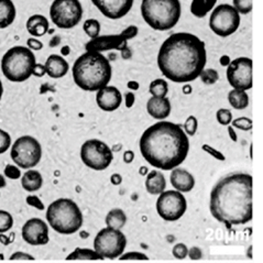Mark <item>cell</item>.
Segmentation results:
<instances>
[{"mask_svg":"<svg viewBox=\"0 0 263 263\" xmlns=\"http://www.w3.org/2000/svg\"><path fill=\"white\" fill-rule=\"evenodd\" d=\"M27 45H28V49H30L31 51H32V50L39 51V50L43 49V43L40 40H37V39H35V37L28 39Z\"/></svg>","mask_w":263,"mask_h":263,"instance_id":"obj_44","label":"cell"},{"mask_svg":"<svg viewBox=\"0 0 263 263\" xmlns=\"http://www.w3.org/2000/svg\"><path fill=\"white\" fill-rule=\"evenodd\" d=\"M135 160V152L131 150H127L125 153H123V162L127 164L133 163Z\"/></svg>","mask_w":263,"mask_h":263,"instance_id":"obj_48","label":"cell"},{"mask_svg":"<svg viewBox=\"0 0 263 263\" xmlns=\"http://www.w3.org/2000/svg\"><path fill=\"white\" fill-rule=\"evenodd\" d=\"M105 222L108 228L120 230L126 226L127 215L120 208H115L107 214Z\"/></svg>","mask_w":263,"mask_h":263,"instance_id":"obj_26","label":"cell"},{"mask_svg":"<svg viewBox=\"0 0 263 263\" xmlns=\"http://www.w3.org/2000/svg\"><path fill=\"white\" fill-rule=\"evenodd\" d=\"M187 253H189V248L186 247V245L184 243H176L172 249V254L174 256V258L180 259V260L186 258Z\"/></svg>","mask_w":263,"mask_h":263,"instance_id":"obj_39","label":"cell"},{"mask_svg":"<svg viewBox=\"0 0 263 263\" xmlns=\"http://www.w3.org/2000/svg\"><path fill=\"white\" fill-rule=\"evenodd\" d=\"M74 83L86 91H98L108 86L112 75L110 62L99 52H86L75 61L72 68Z\"/></svg>","mask_w":263,"mask_h":263,"instance_id":"obj_4","label":"cell"},{"mask_svg":"<svg viewBox=\"0 0 263 263\" xmlns=\"http://www.w3.org/2000/svg\"><path fill=\"white\" fill-rule=\"evenodd\" d=\"M6 185H7V183H6L5 176L0 174V189H4V187L6 186Z\"/></svg>","mask_w":263,"mask_h":263,"instance_id":"obj_56","label":"cell"},{"mask_svg":"<svg viewBox=\"0 0 263 263\" xmlns=\"http://www.w3.org/2000/svg\"><path fill=\"white\" fill-rule=\"evenodd\" d=\"M172 186L180 193H189L195 186V179L187 170L175 167L170 176Z\"/></svg>","mask_w":263,"mask_h":263,"instance_id":"obj_20","label":"cell"},{"mask_svg":"<svg viewBox=\"0 0 263 263\" xmlns=\"http://www.w3.org/2000/svg\"><path fill=\"white\" fill-rule=\"evenodd\" d=\"M46 220L53 230L61 235H73L79 231L84 222L81 208L73 199L59 198L46 210Z\"/></svg>","mask_w":263,"mask_h":263,"instance_id":"obj_5","label":"cell"},{"mask_svg":"<svg viewBox=\"0 0 263 263\" xmlns=\"http://www.w3.org/2000/svg\"><path fill=\"white\" fill-rule=\"evenodd\" d=\"M252 176L233 173L216 183L211 193L210 210L213 217L227 228L252 220Z\"/></svg>","mask_w":263,"mask_h":263,"instance_id":"obj_2","label":"cell"},{"mask_svg":"<svg viewBox=\"0 0 263 263\" xmlns=\"http://www.w3.org/2000/svg\"><path fill=\"white\" fill-rule=\"evenodd\" d=\"M45 73L48 74L52 79H61L67 74L69 65L67 61L58 54H51V55L46 60L45 64Z\"/></svg>","mask_w":263,"mask_h":263,"instance_id":"obj_21","label":"cell"},{"mask_svg":"<svg viewBox=\"0 0 263 263\" xmlns=\"http://www.w3.org/2000/svg\"><path fill=\"white\" fill-rule=\"evenodd\" d=\"M145 189L151 195H160L166 189V180L163 173L153 170L146 175Z\"/></svg>","mask_w":263,"mask_h":263,"instance_id":"obj_22","label":"cell"},{"mask_svg":"<svg viewBox=\"0 0 263 263\" xmlns=\"http://www.w3.org/2000/svg\"><path fill=\"white\" fill-rule=\"evenodd\" d=\"M127 86L131 90H138L139 89V83L136 82V81H130V82H128Z\"/></svg>","mask_w":263,"mask_h":263,"instance_id":"obj_52","label":"cell"},{"mask_svg":"<svg viewBox=\"0 0 263 263\" xmlns=\"http://www.w3.org/2000/svg\"><path fill=\"white\" fill-rule=\"evenodd\" d=\"M21 236L28 245L44 246L50 240L48 223L40 218H31L22 226Z\"/></svg>","mask_w":263,"mask_h":263,"instance_id":"obj_16","label":"cell"},{"mask_svg":"<svg viewBox=\"0 0 263 263\" xmlns=\"http://www.w3.org/2000/svg\"><path fill=\"white\" fill-rule=\"evenodd\" d=\"M228 134H229L230 139H231V140H233L234 142H237V141H238V136H237V134L235 133V128L229 126V127H228Z\"/></svg>","mask_w":263,"mask_h":263,"instance_id":"obj_51","label":"cell"},{"mask_svg":"<svg viewBox=\"0 0 263 263\" xmlns=\"http://www.w3.org/2000/svg\"><path fill=\"white\" fill-rule=\"evenodd\" d=\"M26 200H27V204L29 206H32V207L36 208V210H39V211H44L45 210V206L42 203V200L39 198L37 196H35V195H29L26 198Z\"/></svg>","mask_w":263,"mask_h":263,"instance_id":"obj_43","label":"cell"},{"mask_svg":"<svg viewBox=\"0 0 263 263\" xmlns=\"http://www.w3.org/2000/svg\"><path fill=\"white\" fill-rule=\"evenodd\" d=\"M0 259H4V257H3V254H0Z\"/></svg>","mask_w":263,"mask_h":263,"instance_id":"obj_60","label":"cell"},{"mask_svg":"<svg viewBox=\"0 0 263 263\" xmlns=\"http://www.w3.org/2000/svg\"><path fill=\"white\" fill-rule=\"evenodd\" d=\"M0 241H2L4 245H8V243H10L11 240H9L8 237H6L4 234H0Z\"/></svg>","mask_w":263,"mask_h":263,"instance_id":"obj_55","label":"cell"},{"mask_svg":"<svg viewBox=\"0 0 263 263\" xmlns=\"http://www.w3.org/2000/svg\"><path fill=\"white\" fill-rule=\"evenodd\" d=\"M83 29L85 31V33H86L92 40V39L99 36V33H100V23L96 19H87L86 21L84 22Z\"/></svg>","mask_w":263,"mask_h":263,"instance_id":"obj_31","label":"cell"},{"mask_svg":"<svg viewBox=\"0 0 263 263\" xmlns=\"http://www.w3.org/2000/svg\"><path fill=\"white\" fill-rule=\"evenodd\" d=\"M157 212L165 221L181 219L187 211L186 198L177 191H164L157 199Z\"/></svg>","mask_w":263,"mask_h":263,"instance_id":"obj_14","label":"cell"},{"mask_svg":"<svg viewBox=\"0 0 263 263\" xmlns=\"http://www.w3.org/2000/svg\"><path fill=\"white\" fill-rule=\"evenodd\" d=\"M220 64L222 65V66H228L229 64H230V58L228 57V55H222L221 58H220Z\"/></svg>","mask_w":263,"mask_h":263,"instance_id":"obj_53","label":"cell"},{"mask_svg":"<svg viewBox=\"0 0 263 263\" xmlns=\"http://www.w3.org/2000/svg\"><path fill=\"white\" fill-rule=\"evenodd\" d=\"M3 94H4V86H3V83H2V80H0V100H2Z\"/></svg>","mask_w":263,"mask_h":263,"instance_id":"obj_59","label":"cell"},{"mask_svg":"<svg viewBox=\"0 0 263 263\" xmlns=\"http://www.w3.org/2000/svg\"><path fill=\"white\" fill-rule=\"evenodd\" d=\"M110 182L112 185H120L122 183V176L119 174V173H114L111 176H110Z\"/></svg>","mask_w":263,"mask_h":263,"instance_id":"obj_50","label":"cell"},{"mask_svg":"<svg viewBox=\"0 0 263 263\" xmlns=\"http://www.w3.org/2000/svg\"><path fill=\"white\" fill-rule=\"evenodd\" d=\"M81 160L87 167L95 171H104L114 160L112 150L104 141L90 139L81 148Z\"/></svg>","mask_w":263,"mask_h":263,"instance_id":"obj_12","label":"cell"},{"mask_svg":"<svg viewBox=\"0 0 263 263\" xmlns=\"http://www.w3.org/2000/svg\"><path fill=\"white\" fill-rule=\"evenodd\" d=\"M96 102L100 109L111 112L117 110L120 107L122 103V95L117 87L108 85V86L97 91Z\"/></svg>","mask_w":263,"mask_h":263,"instance_id":"obj_18","label":"cell"},{"mask_svg":"<svg viewBox=\"0 0 263 263\" xmlns=\"http://www.w3.org/2000/svg\"><path fill=\"white\" fill-rule=\"evenodd\" d=\"M231 125H233V128H237L239 130L250 131L252 129L253 122L248 117H239L237 119H233V121H231Z\"/></svg>","mask_w":263,"mask_h":263,"instance_id":"obj_35","label":"cell"},{"mask_svg":"<svg viewBox=\"0 0 263 263\" xmlns=\"http://www.w3.org/2000/svg\"><path fill=\"white\" fill-rule=\"evenodd\" d=\"M135 0H91L97 9L106 18L117 20L125 17L131 10Z\"/></svg>","mask_w":263,"mask_h":263,"instance_id":"obj_17","label":"cell"},{"mask_svg":"<svg viewBox=\"0 0 263 263\" xmlns=\"http://www.w3.org/2000/svg\"><path fill=\"white\" fill-rule=\"evenodd\" d=\"M62 54H63V55H67V54H69V46H64V48L62 49Z\"/></svg>","mask_w":263,"mask_h":263,"instance_id":"obj_58","label":"cell"},{"mask_svg":"<svg viewBox=\"0 0 263 263\" xmlns=\"http://www.w3.org/2000/svg\"><path fill=\"white\" fill-rule=\"evenodd\" d=\"M180 0H142L141 15L146 25L157 31L173 29L181 19Z\"/></svg>","mask_w":263,"mask_h":263,"instance_id":"obj_6","label":"cell"},{"mask_svg":"<svg viewBox=\"0 0 263 263\" xmlns=\"http://www.w3.org/2000/svg\"><path fill=\"white\" fill-rule=\"evenodd\" d=\"M26 27H27L28 32L31 35L34 37H40L48 33L50 23H49V20L46 19L44 15L33 14L28 19Z\"/></svg>","mask_w":263,"mask_h":263,"instance_id":"obj_23","label":"cell"},{"mask_svg":"<svg viewBox=\"0 0 263 263\" xmlns=\"http://www.w3.org/2000/svg\"><path fill=\"white\" fill-rule=\"evenodd\" d=\"M127 247V238L121 230L103 228L94 239V250L104 259L119 258Z\"/></svg>","mask_w":263,"mask_h":263,"instance_id":"obj_10","label":"cell"},{"mask_svg":"<svg viewBox=\"0 0 263 263\" xmlns=\"http://www.w3.org/2000/svg\"><path fill=\"white\" fill-rule=\"evenodd\" d=\"M216 118L221 126H229L233 121V112L229 109H219L216 112Z\"/></svg>","mask_w":263,"mask_h":263,"instance_id":"obj_37","label":"cell"},{"mask_svg":"<svg viewBox=\"0 0 263 263\" xmlns=\"http://www.w3.org/2000/svg\"><path fill=\"white\" fill-rule=\"evenodd\" d=\"M4 173H5V176L10 180H18L21 177L20 168L17 165H13V164H8L5 167Z\"/></svg>","mask_w":263,"mask_h":263,"instance_id":"obj_40","label":"cell"},{"mask_svg":"<svg viewBox=\"0 0 263 263\" xmlns=\"http://www.w3.org/2000/svg\"><path fill=\"white\" fill-rule=\"evenodd\" d=\"M228 102L236 110H243L249 106V96L245 90L233 89L228 94Z\"/></svg>","mask_w":263,"mask_h":263,"instance_id":"obj_27","label":"cell"},{"mask_svg":"<svg viewBox=\"0 0 263 263\" xmlns=\"http://www.w3.org/2000/svg\"><path fill=\"white\" fill-rule=\"evenodd\" d=\"M199 79L206 85H214L218 82L219 74L214 68H204L199 75Z\"/></svg>","mask_w":263,"mask_h":263,"instance_id":"obj_32","label":"cell"},{"mask_svg":"<svg viewBox=\"0 0 263 263\" xmlns=\"http://www.w3.org/2000/svg\"><path fill=\"white\" fill-rule=\"evenodd\" d=\"M202 149H203V151H205L206 153L210 154V156H212V157H213L214 159H216V160H218V161H225V160H226V158H225V156H223V154H222V152L214 149L213 146H211V145L203 144V145H202Z\"/></svg>","mask_w":263,"mask_h":263,"instance_id":"obj_42","label":"cell"},{"mask_svg":"<svg viewBox=\"0 0 263 263\" xmlns=\"http://www.w3.org/2000/svg\"><path fill=\"white\" fill-rule=\"evenodd\" d=\"M119 260H122V261H125V260H149V257L142 252L133 251V252L122 253L119 257Z\"/></svg>","mask_w":263,"mask_h":263,"instance_id":"obj_41","label":"cell"},{"mask_svg":"<svg viewBox=\"0 0 263 263\" xmlns=\"http://www.w3.org/2000/svg\"><path fill=\"white\" fill-rule=\"evenodd\" d=\"M66 260H104L95 250L76 248L66 257Z\"/></svg>","mask_w":263,"mask_h":263,"instance_id":"obj_29","label":"cell"},{"mask_svg":"<svg viewBox=\"0 0 263 263\" xmlns=\"http://www.w3.org/2000/svg\"><path fill=\"white\" fill-rule=\"evenodd\" d=\"M125 98H126V106L128 108H131L134 105H135V102H136V96L133 91H129L127 92V94L125 95Z\"/></svg>","mask_w":263,"mask_h":263,"instance_id":"obj_47","label":"cell"},{"mask_svg":"<svg viewBox=\"0 0 263 263\" xmlns=\"http://www.w3.org/2000/svg\"><path fill=\"white\" fill-rule=\"evenodd\" d=\"M217 0H193L191 4V12L196 18H204L207 13H210Z\"/></svg>","mask_w":263,"mask_h":263,"instance_id":"obj_28","label":"cell"},{"mask_svg":"<svg viewBox=\"0 0 263 263\" xmlns=\"http://www.w3.org/2000/svg\"><path fill=\"white\" fill-rule=\"evenodd\" d=\"M140 152L153 167L170 171L189 156L190 140L181 126L162 120L146 129L140 138Z\"/></svg>","mask_w":263,"mask_h":263,"instance_id":"obj_3","label":"cell"},{"mask_svg":"<svg viewBox=\"0 0 263 263\" xmlns=\"http://www.w3.org/2000/svg\"><path fill=\"white\" fill-rule=\"evenodd\" d=\"M21 185L25 191L33 193L40 190L43 185V177L41 173L36 170H28V171L21 176Z\"/></svg>","mask_w":263,"mask_h":263,"instance_id":"obj_24","label":"cell"},{"mask_svg":"<svg viewBox=\"0 0 263 263\" xmlns=\"http://www.w3.org/2000/svg\"><path fill=\"white\" fill-rule=\"evenodd\" d=\"M11 146V137L7 131L0 129V154L7 152Z\"/></svg>","mask_w":263,"mask_h":263,"instance_id":"obj_38","label":"cell"},{"mask_svg":"<svg viewBox=\"0 0 263 263\" xmlns=\"http://www.w3.org/2000/svg\"><path fill=\"white\" fill-rule=\"evenodd\" d=\"M13 226L12 215L7 211H0V234L9 231Z\"/></svg>","mask_w":263,"mask_h":263,"instance_id":"obj_33","label":"cell"},{"mask_svg":"<svg viewBox=\"0 0 263 263\" xmlns=\"http://www.w3.org/2000/svg\"><path fill=\"white\" fill-rule=\"evenodd\" d=\"M10 157L13 163L18 167L31 170L40 163L42 158V146L35 138L22 136L12 144Z\"/></svg>","mask_w":263,"mask_h":263,"instance_id":"obj_9","label":"cell"},{"mask_svg":"<svg viewBox=\"0 0 263 263\" xmlns=\"http://www.w3.org/2000/svg\"><path fill=\"white\" fill-rule=\"evenodd\" d=\"M146 110L153 119L164 120L171 115L172 106L167 97H151L146 103Z\"/></svg>","mask_w":263,"mask_h":263,"instance_id":"obj_19","label":"cell"},{"mask_svg":"<svg viewBox=\"0 0 263 263\" xmlns=\"http://www.w3.org/2000/svg\"><path fill=\"white\" fill-rule=\"evenodd\" d=\"M44 74H46L44 65H42V64H35V67L33 69V74L32 75H34L36 77H42Z\"/></svg>","mask_w":263,"mask_h":263,"instance_id":"obj_49","label":"cell"},{"mask_svg":"<svg viewBox=\"0 0 263 263\" xmlns=\"http://www.w3.org/2000/svg\"><path fill=\"white\" fill-rule=\"evenodd\" d=\"M10 260H34V257L31 256V254L29 253H26V252H21V251H17L12 253L10 258Z\"/></svg>","mask_w":263,"mask_h":263,"instance_id":"obj_45","label":"cell"},{"mask_svg":"<svg viewBox=\"0 0 263 263\" xmlns=\"http://www.w3.org/2000/svg\"><path fill=\"white\" fill-rule=\"evenodd\" d=\"M240 14L235 8L222 4L214 9L210 18V28L215 34L221 37H227L234 34L240 26Z\"/></svg>","mask_w":263,"mask_h":263,"instance_id":"obj_13","label":"cell"},{"mask_svg":"<svg viewBox=\"0 0 263 263\" xmlns=\"http://www.w3.org/2000/svg\"><path fill=\"white\" fill-rule=\"evenodd\" d=\"M139 173H140L141 175L148 174V168H146L145 166H142V167H140V170H139Z\"/></svg>","mask_w":263,"mask_h":263,"instance_id":"obj_57","label":"cell"},{"mask_svg":"<svg viewBox=\"0 0 263 263\" xmlns=\"http://www.w3.org/2000/svg\"><path fill=\"white\" fill-rule=\"evenodd\" d=\"M252 60L250 58H238L227 66V80L231 87L238 90L252 88Z\"/></svg>","mask_w":263,"mask_h":263,"instance_id":"obj_15","label":"cell"},{"mask_svg":"<svg viewBox=\"0 0 263 263\" xmlns=\"http://www.w3.org/2000/svg\"><path fill=\"white\" fill-rule=\"evenodd\" d=\"M50 17L58 28L72 29L82 21V4L80 0H54L50 7Z\"/></svg>","mask_w":263,"mask_h":263,"instance_id":"obj_11","label":"cell"},{"mask_svg":"<svg viewBox=\"0 0 263 263\" xmlns=\"http://www.w3.org/2000/svg\"><path fill=\"white\" fill-rule=\"evenodd\" d=\"M149 90L153 97H166L168 92V84L165 80L157 79L151 82Z\"/></svg>","mask_w":263,"mask_h":263,"instance_id":"obj_30","label":"cell"},{"mask_svg":"<svg viewBox=\"0 0 263 263\" xmlns=\"http://www.w3.org/2000/svg\"><path fill=\"white\" fill-rule=\"evenodd\" d=\"M187 256L192 260H200L203 258V252L198 248V247H193V248L189 249Z\"/></svg>","mask_w":263,"mask_h":263,"instance_id":"obj_46","label":"cell"},{"mask_svg":"<svg viewBox=\"0 0 263 263\" xmlns=\"http://www.w3.org/2000/svg\"><path fill=\"white\" fill-rule=\"evenodd\" d=\"M15 15H17V9L12 0H0V29H6L11 26Z\"/></svg>","mask_w":263,"mask_h":263,"instance_id":"obj_25","label":"cell"},{"mask_svg":"<svg viewBox=\"0 0 263 263\" xmlns=\"http://www.w3.org/2000/svg\"><path fill=\"white\" fill-rule=\"evenodd\" d=\"M192 86L190 84H185L184 86H183V92L185 95H190V94H192Z\"/></svg>","mask_w":263,"mask_h":263,"instance_id":"obj_54","label":"cell"},{"mask_svg":"<svg viewBox=\"0 0 263 263\" xmlns=\"http://www.w3.org/2000/svg\"><path fill=\"white\" fill-rule=\"evenodd\" d=\"M36 60L33 52L26 46L17 45L4 54L2 71L8 81L22 83L32 76Z\"/></svg>","mask_w":263,"mask_h":263,"instance_id":"obj_7","label":"cell"},{"mask_svg":"<svg viewBox=\"0 0 263 263\" xmlns=\"http://www.w3.org/2000/svg\"><path fill=\"white\" fill-rule=\"evenodd\" d=\"M207 63L205 43L187 32L170 35L162 43L158 54V66L167 80L190 83L198 79Z\"/></svg>","mask_w":263,"mask_h":263,"instance_id":"obj_1","label":"cell"},{"mask_svg":"<svg viewBox=\"0 0 263 263\" xmlns=\"http://www.w3.org/2000/svg\"><path fill=\"white\" fill-rule=\"evenodd\" d=\"M233 3L239 14H248L252 11V0H233Z\"/></svg>","mask_w":263,"mask_h":263,"instance_id":"obj_34","label":"cell"},{"mask_svg":"<svg viewBox=\"0 0 263 263\" xmlns=\"http://www.w3.org/2000/svg\"><path fill=\"white\" fill-rule=\"evenodd\" d=\"M139 29L136 26H129L127 29L122 31L120 34L112 35H99L92 39L88 43L85 45V49L87 52H99L110 50H119L121 55L125 60L133 57V52L128 48V41L130 39L137 36Z\"/></svg>","mask_w":263,"mask_h":263,"instance_id":"obj_8","label":"cell"},{"mask_svg":"<svg viewBox=\"0 0 263 263\" xmlns=\"http://www.w3.org/2000/svg\"><path fill=\"white\" fill-rule=\"evenodd\" d=\"M198 128V121L196 119L195 116H190L187 117L186 121L184 122V133L186 134V136L193 137L197 131Z\"/></svg>","mask_w":263,"mask_h":263,"instance_id":"obj_36","label":"cell"}]
</instances>
